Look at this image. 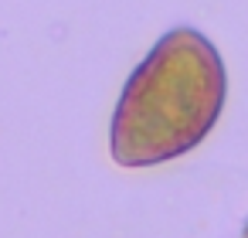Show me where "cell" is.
I'll return each instance as SVG.
<instances>
[{"label":"cell","instance_id":"cell-1","mask_svg":"<svg viewBox=\"0 0 248 238\" xmlns=\"http://www.w3.org/2000/svg\"><path fill=\"white\" fill-rule=\"evenodd\" d=\"M224 106V65L194 28H173L129 75L112 112V160L156 167L194 150Z\"/></svg>","mask_w":248,"mask_h":238}]
</instances>
